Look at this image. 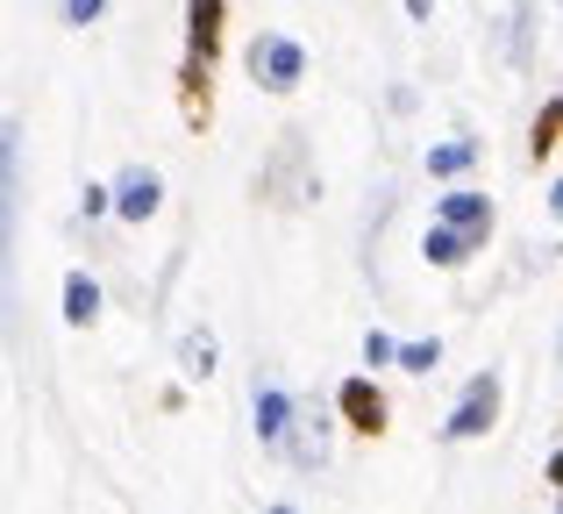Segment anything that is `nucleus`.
<instances>
[{"label": "nucleus", "instance_id": "9b49d317", "mask_svg": "<svg viewBox=\"0 0 563 514\" xmlns=\"http://www.w3.org/2000/svg\"><path fill=\"white\" fill-rule=\"evenodd\" d=\"M179 364H186V379H214V336L192 329L186 343H179Z\"/></svg>", "mask_w": 563, "mask_h": 514}, {"label": "nucleus", "instance_id": "2eb2a0df", "mask_svg": "<svg viewBox=\"0 0 563 514\" xmlns=\"http://www.w3.org/2000/svg\"><path fill=\"white\" fill-rule=\"evenodd\" d=\"M79 208H86V215H108V208H114V194H108V186H86Z\"/></svg>", "mask_w": 563, "mask_h": 514}, {"label": "nucleus", "instance_id": "20e7f679", "mask_svg": "<svg viewBox=\"0 0 563 514\" xmlns=\"http://www.w3.org/2000/svg\"><path fill=\"white\" fill-rule=\"evenodd\" d=\"M157 200H165V179H157V172H143V165H129L122 186H114V215H122V222H151Z\"/></svg>", "mask_w": 563, "mask_h": 514}, {"label": "nucleus", "instance_id": "7ed1b4c3", "mask_svg": "<svg viewBox=\"0 0 563 514\" xmlns=\"http://www.w3.org/2000/svg\"><path fill=\"white\" fill-rule=\"evenodd\" d=\"M250 422H257V436H264L272 450H286V444H292V422H300V407H292V393L257 386V401H250Z\"/></svg>", "mask_w": 563, "mask_h": 514}, {"label": "nucleus", "instance_id": "f03ea898", "mask_svg": "<svg viewBox=\"0 0 563 514\" xmlns=\"http://www.w3.org/2000/svg\"><path fill=\"white\" fill-rule=\"evenodd\" d=\"M250 72H257L272 94H286V86H300V72H307V51L292 36H264L257 51H250Z\"/></svg>", "mask_w": 563, "mask_h": 514}, {"label": "nucleus", "instance_id": "0eeeda50", "mask_svg": "<svg viewBox=\"0 0 563 514\" xmlns=\"http://www.w3.org/2000/svg\"><path fill=\"white\" fill-rule=\"evenodd\" d=\"M343 415L350 422H357V429H385V401H378V386H372V379H350V386H343Z\"/></svg>", "mask_w": 563, "mask_h": 514}, {"label": "nucleus", "instance_id": "4468645a", "mask_svg": "<svg viewBox=\"0 0 563 514\" xmlns=\"http://www.w3.org/2000/svg\"><path fill=\"white\" fill-rule=\"evenodd\" d=\"M100 8H108V0H65V22H100Z\"/></svg>", "mask_w": 563, "mask_h": 514}, {"label": "nucleus", "instance_id": "ddd939ff", "mask_svg": "<svg viewBox=\"0 0 563 514\" xmlns=\"http://www.w3.org/2000/svg\"><path fill=\"white\" fill-rule=\"evenodd\" d=\"M364 364H399V343H393V336H364Z\"/></svg>", "mask_w": 563, "mask_h": 514}, {"label": "nucleus", "instance_id": "dca6fc26", "mask_svg": "<svg viewBox=\"0 0 563 514\" xmlns=\"http://www.w3.org/2000/svg\"><path fill=\"white\" fill-rule=\"evenodd\" d=\"M556 129H563V108H556V114H542V122H536V151H550V136H556Z\"/></svg>", "mask_w": 563, "mask_h": 514}, {"label": "nucleus", "instance_id": "6e6552de", "mask_svg": "<svg viewBox=\"0 0 563 514\" xmlns=\"http://www.w3.org/2000/svg\"><path fill=\"white\" fill-rule=\"evenodd\" d=\"M186 29H192V51H214L221 43V0H186Z\"/></svg>", "mask_w": 563, "mask_h": 514}, {"label": "nucleus", "instance_id": "f3484780", "mask_svg": "<svg viewBox=\"0 0 563 514\" xmlns=\"http://www.w3.org/2000/svg\"><path fill=\"white\" fill-rule=\"evenodd\" d=\"M550 215H556V222H563V179L550 186Z\"/></svg>", "mask_w": 563, "mask_h": 514}, {"label": "nucleus", "instance_id": "a211bd4d", "mask_svg": "<svg viewBox=\"0 0 563 514\" xmlns=\"http://www.w3.org/2000/svg\"><path fill=\"white\" fill-rule=\"evenodd\" d=\"M550 486H563V450H556V458H550Z\"/></svg>", "mask_w": 563, "mask_h": 514}, {"label": "nucleus", "instance_id": "39448f33", "mask_svg": "<svg viewBox=\"0 0 563 514\" xmlns=\"http://www.w3.org/2000/svg\"><path fill=\"white\" fill-rule=\"evenodd\" d=\"M435 215H442V222H456V229H471V237H493V200L471 194V186H450Z\"/></svg>", "mask_w": 563, "mask_h": 514}, {"label": "nucleus", "instance_id": "1a4fd4ad", "mask_svg": "<svg viewBox=\"0 0 563 514\" xmlns=\"http://www.w3.org/2000/svg\"><path fill=\"white\" fill-rule=\"evenodd\" d=\"M471 165H478V143H471V136L435 143V151H428V172H435V179H456V172H471Z\"/></svg>", "mask_w": 563, "mask_h": 514}, {"label": "nucleus", "instance_id": "423d86ee", "mask_svg": "<svg viewBox=\"0 0 563 514\" xmlns=\"http://www.w3.org/2000/svg\"><path fill=\"white\" fill-rule=\"evenodd\" d=\"M478 243H485V237H471V229H456V222H435V229L421 237V258L450 272V264H464L471 251H478Z\"/></svg>", "mask_w": 563, "mask_h": 514}, {"label": "nucleus", "instance_id": "9d476101", "mask_svg": "<svg viewBox=\"0 0 563 514\" xmlns=\"http://www.w3.org/2000/svg\"><path fill=\"white\" fill-rule=\"evenodd\" d=\"M93 315H100V286H93L86 272H71V278H65V321H79V329H86Z\"/></svg>", "mask_w": 563, "mask_h": 514}, {"label": "nucleus", "instance_id": "f8f14e48", "mask_svg": "<svg viewBox=\"0 0 563 514\" xmlns=\"http://www.w3.org/2000/svg\"><path fill=\"white\" fill-rule=\"evenodd\" d=\"M435 358H442L435 336H428V343H399V364H407V372H435Z\"/></svg>", "mask_w": 563, "mask_h": 514}, {"label": "nucleus", "instance_id": "f257e3e1", "mask_svg": "<svg viewBox=\"0 0 563 514\" xmlns=\"http://www.w3.org/2000/svg\"><path fill=\"white\" fill-rule=\"evenodd\" d=\"M493 415H499V379L485 372V379H471V386H464V401H456V415L442 422V436H450V444H471V436L493 429Z\"/></svg>", "mask_w": 563, "mask_h": 514}]
</instances>
